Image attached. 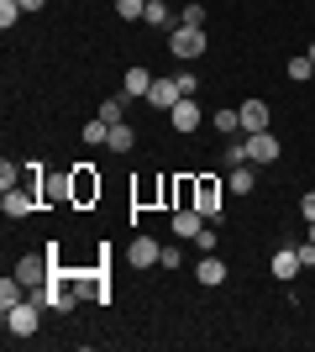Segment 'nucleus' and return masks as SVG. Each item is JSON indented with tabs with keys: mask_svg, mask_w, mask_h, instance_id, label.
<instances>
[{
	"mask_svg": "<svg viewBox=\"0 0 315 352\" xmlns=\"http://www.w3.org/2000/svg\"><path fill=\"white\" fill-rule=\"evenodd\" d=\"M253 184H257V174L247 168V163H242V168H231V179H226V190H231V195H253Z\"/></svg>",
	"mask_w": 315,
	"mask_h": 352,
	"instance_id": "a211bd4d",
	"label": "nucleus"
},
{
	"mask_svg": "<svg viewBox=\"0 0 315 352\" xmlns=\"http://www.w3.org/2000/svg\"><path fill=\"white\" fill-rule=\"evenodd\" d=\"M247 163V137H231L226 142V168H242Z\"/></svg>",
	"mask_w": 315,
	"mask_h": 352,
	"instance_id": "5701e85b",
	"label": "nucleus"
},
{
	"mask_svg": "<svg viewBox=\"0 0 315 352\" xmlns=\"http://www.w3.org/2000/svg\"><path fill=\"white\" fill-rule=\"evenodd\" d=\"M310 85H315V79H310Z\"/></svg>",
	"mask_w": 315,
	"mask_h": 352,
	"instance_id": "f704fd0d",
	"label": "nucleus"
},
{
	"mask_svg": "<svg viewBox=\"0 0 315 352\" xmlns=\"http://www.w3.org/2000/svg\"><path fill=\"white\" fill-rule=\"evenodd\" d=\"M310 242H315V221H310Z\"/></svg>",
	"mask_w": 315,
	"mask_h": 352,
	"instance_id": "72a5a7b5",
	"label": "nucleus"
},
{
	"mask_svg": "<svg viewBox=\"0 0 315 352\" xmlns=\"http://www.w3.org/2000/svg\"><path fill=\"white\" fill-rule=\"evenodd\" d=\"M95 200H100V174L79 163L74 168V206H95Z\"/></svg>",
	"mask_w": 315,
	"mask_h": 352,
	"instance_id": "9d476101",
	"label": "nucleus"
},
{
	"mask_svg": "<svg viewBox=\"0 0 315 352\" xmlns=\"http://www.w3.org/2000/svg\"><path fill=\"white\" fill-rule=\"evenodd\" d=\"M300 263H305V268H315V242H305V248H300Z\"/></svg>",
	"mask_w": 315,
	"mask_h": 352,
	"instance_id": "7c9ffc66",
	"label": "nucleus"
},
{
	"mask_svg": "<svg viewBox=\"0 0 315 352\" xmlns=\"http://www.w3.org/2000/svg\"><path fill=\"white\" fill-rule=\"evenodd\" d=\"M142 21H148V27H168V32H174V11H168L163 0H148V16H142Z\"/></svg>",
	"mask_w": 315,
	"mask_h": 352,
	"instance_id": "6ab92c4d",
	"label": "nucleus"
},
{
	"mask_svg": "<svg viewBox=\"0 0 315 352\" xmlns=\"http://www.w3.org/2000/svg\"><path fill=\"white\" fill-rule=\"evenodd\" d=\"M215 132L221 137H242V111H215Z\"/></svg>",
	"mask_w": 315,
	"mask_h": 352,
	"instance_id": "aec40b11",
	"label": "nucleus"
},
{
	"mask_svg": "<svg viewBox=\"0 0 315 352\" xmlns=\"http://www.w3.org/2000/svg\"><path fill=\"white\" fill-rule=\"evenodd\" d=\"M37 184H32V179H21V184H16V190H5V200H0V210H5V216L11 221H21V216H32V210H37Z\"/></svg>",
	"mask_w": 315,
	"mask_h": 352,
	"instance_id": "20e7f679",
	"label": "nucleus"
},
{
	"mask_svg": "<svg viewBox=\"0 0 315 352\" xmlns=\"http://www.w3.org/2000/svg\"><path fill=\"white\" fill-rule=\"evenodd\" d=\"M289 79L310 85V79H315V63H310V58H289Z\"/></svg>",
	"mask_w": 315,
	"mask_h": 352,
	"instance_id": "a878e982",
	"label": "nucleus"
},
{
	"mask_svg": "<svg viewBox=\"0 0 315 352\" xmlns=\"http://www.w3.org/2000/svg\"><path fill=\"white\" fill-rule=\"evenodd\" d=\"M179 100H184L179 74H174V79H152V89H148V105H158V111H174Z\"/></svg>",
	"mask_w": 315,
	"mask_h": 352,
	"instance_id": "6e6552de",
	"label": "nucleus"
},
{
	"mask_svg": "<svg viewBox=\"0 0 315 352\" xmlns=\"http://www.w3.org/2000/svg\"><path fill=\"white\" fill-rule=\"evenodd\" d=\"M305 58H310V63H315V43H310V47H305Z\"/></svg>",
	"mask_w": 315,
	"mask_h": 352,
	"instance_id": "473e14b6",
	"label": "nucleus"
},
{
	"mask_svg": "<svg viewBox=\"0 0 315 352\" xmlns=\"http://www.w3.org/2000/svg\"><path fill=\"white\" fill-rule=\"evenodd\" d=\"M43 200L74 206V168H69V174H43Z\"/></svg>",
	"mask_w": 315,
	"mask_h": 352,
	"instance_id": "0eeeda50",
	"label": "nucleus"
},
{
	"mask_svg": "<svg viewBox=\"0 0 315 352\" xmlns=\"http://www.w3.org/2000/svg\"><path fill=\"white\" fill-rule=\"evenodd\" d=\"M37 326H43V305H37V300H21V305H11L5 310V331H11V337H37Z\"/></svg>",
	"mask_w": 315,
	"mask_h": 352,
	"instance_id": "f257e3e1",
	"label": "nucleus"
},
{
	"mask_svg": "<svg viewBox=\"0 0 315 352\" xmlns=\"http://www.w3.org/2000/svg\"><path fill=\"white\" fill-rule=\"evenodd\" d=\"M116 16H121V21H137V16H148V0H116Z\"/></svg>",
	"mask_w": 315,
	"mask_h": 352,
	"instance_id": "393cba45",
	"label": "nucleus"
},
{
	"mask_svg": "<svg viewBox=\"0 0 315 352\" xmlns=\"http://www.w3.org/2000/svg\"><path fill=\"white\" fill-rule=\"evenodd\" d=\"M279 153H284V142H279L273 132H253L247 137V163H257V168H263V163H279Z\"/></svg>",
	"mask_w": 315,
	"mask_h": 352,
	"instance_id": "423d86ee",
	"label": "nucleus"
},
{
	"mask_svg": "<svg viewBox=\"0 0 315 352\" xmlns=\"http://www.w3.org/2000/svg\"><path fill=\"white\" fill-rule=\"evenodd\" d=\"M79 137H84L90 147H105V142H110V121H90V126H84Z\"/></svg>",
	"mask_w": 315,
	"mask_h": 352,
	"instance_id": "4be33fe9",
	"label": "nucleus"
},
{
	"mask_svg": "<svg viewBox=\"0 0 315 352\" xmlns=\"http://www.w3.org/2000/svg\"><path fill=\"white\" fill-rule=\"evenodd\" d=\"M179 21H184V27H205V6H184Z\"/></svg>",
	"mask_w": 315,
	"mask_h": 352,
	"instance_id": "cd10ccee",
	"label": "nucleus"
},
{
	"mask_svg": "<svg viewBox=\"0 0 315 352\" xmlns=\"http://www.w3.org/2000/svg\"><path fill=\"white\" fill-rule=\"evenodd\" d=\"M158 258H163V248H158L148 232H137V236H132V248H126V263H132V268H152Z\"/></svg>",
	"mask_w": 315,
	"mask_h": 352,
	"instance_id": "1a4fd4ad",
	"label": "nucleus"
},
{
	"mask_svg": "<svg viewBox=\"0 0 315 352\" xmlns=\"http://www.w3.org/2000/svg\"><path fill=\"white\" fill-rule=\"evenodd\" d=\"M53 274H58V263H53L47 252H27V258L16 263V279L27 284V289H43V284L53 279Z\"/></svg>",
	"mask_w": 315,
	"mask_h": 352,
	"instance_id": "f03ea898",
	"label": "nucleus"
},
{
	"mask_svg": "<svg viewBox=\"0 0 315 352\" xmlns=\"http://www.w3.org/2000/svg\"><path fill=\"white\" fill-rule=\"evenodd\" d=\"M179 248H184V236H179V242H174V248H163V258H158V268H179V263H184V252H179Z\"/></svg>",
	"mask_w": 315,
	"mask_h": 352,
	"instance_id": "bb28decb",
	"label": "nucleus"
},
{
	"mask_svg": "<svg viewBox=\"0 0 315 352\" xmlns=\"http://www.w3.org/2000/svg\"><path fill=\"white\" fill-rule=\"evenodd\" d=\"M300 216H305V226H310V221H315V190H310V195H305V200H300Z\"/></svg>",
	"mask_w": 315,
	"mask_h": 352,
	"instance_id": "c756f323",
	"label": "nucleus"
},
{
	"mask_svg": "<svg viewBox=\"0 0 315 352\" xmlns=\"http://www.w3.org/2000/svg\"><path fill=\"white\" fill-rule=\"evenodd\" d=\"M195 248H200V252H215V221H205V232L195 236Z\"/></svg>",
	"mask_w": 315,
	"mask_h": 352,
	"instance_id": "c85d7f7f",
	"label": "nucleus"
},
{
	"mask_svg": "<svg viewBox=\"0 0 315 352\" xmlns=\"http://www.w3.org/2000/svg\"><path fill=\"white\" fill-rule=\"evenodd\" d=\"M200 232H205V216H200L195 206H174V236H184V242H195Z\"/></svg>",
	"mask_w": 315,
	"mask_h": 352,
	"instance_id": "9b49d317",
	"label": "nucleus"
},
{
	"mask_svg": "<svg viewBox=\"0 0 315 352\" xmlns=\"http://www.w3.org/2000/svg\"><path fill=\"white\" fill-rule=\"evenodd\" d=\"M21 16H27V11H21V0H0V27H5V32H11Z\"/></svg>",
	"mask_w": 315,
	"mask_h": 352,
	"instance_id": "b1692460",
	"label": "nucleus"
},
{
	"mask_svg": "<svg viewBox=\"0 0 315 352\" xmlns=\"http://www.w3.org/2000/svg\"><path fill=\"white\" fill-rule=\"evenodd\" d=\"M195 210L205 221H221V179H215V174H200L195 179Z\"/></svg>",
	"mask_w": 315,
	"mask_h": 352,
	"instance_id": "39448f33",
	"label": "nucleus"
},
{
	"mask_svg": "<svg viewBox=\"0 0 315 352\" xmlns=\"http://www.w3.org/2000/svg\"><path fill=\"white\" fill-rule=\"evenodd\" d=\"M105 147H110V153H132V147H137V132L126 126V121H116V126H110V142H105Z\"/></svg>",
	"mask_w": 315,
	"mask_h": 352,
	"instance_id": "f3484780",
	"label": "nucleus"
},
{
	"mask_svg": "<svg viewBox=\"0 0 315 352\" xmlns=\"http://www.w3.org/2000/svg\"><path fill=\"white\" fill-rule=\"evenodd\" d=\"M148 89H152V74L142 69V63H132V69L121 74V95H126V100H137V95L148 100Z\"/></svg>",
	"mask_w": 315,
	"mask_h": 352,
	"instance_id": "2eb2a0df",
	"label": "nucleus"
},
{
	"mask_svg": "<svg viewBox=\"0 0 315 352\" xmlns=\"http://www.w3.org/2000/svg\"><path fill=\"white\" fill-rule=\"evenodd\" d=\"M168 121H174L179 132H195L200 121H205V111H200V100H195V95H184V100L174 105V111H168Z\"/></svg>",
	"mask_w": 315,
	"mask_h": 352,
	"instance_id": "ddd939ff",
	"label": "nucleus"
},
{
	"mask_svg": "<svg viewBox=\"0 0 315 352\" xmlns=\"http://www.w3.org/2000/svg\"><path fill=\"white\" fill-rule=\"evenodd\" d=\"M300 268H305V263H300V248H279V252H273V263H268V274H273L279 284H289Z\"/></svg>",
	"mask_w": 315,
	"mask_h": 352,
	"instance_id": "4468645a",
	"label": "nucleus"
},
{
	"mask_svg": "<svg viewBox=\"0 0 315 352\" xmlns=\"http://www.w3.org/2000/svg\"><path fill=\"white\" fill-rule=\"evenodd\" d=\"M237 111H242V132H247V137L268 132V100H257V95H253V100H242Z\"/></svg>",
	"mask_w": 315,
	"mask_h": 352,
	"instance_id": "f8f14e48",
	"label": "nucleus"
},
{
	"mask_svg": "<svg viewBox=\"0 0 315 352\" xmlns=\"http://www.w3.org/2000/svg\"><path fill=\"white\" fill-rule=\"evenodd\" d=\"M47 0H21V11H43Z\"/></svg>",
	"mask_w": 315,
	"mask_h": 352,
	"instance_id": "2f4dec72",
	"label": "nucleus"
},
{
	"mask_svg": "<svg viewBox=\"0 0 315 352\" xmlns=\"http://www.w3.org/2000/svg\"><path fill=\"white\" fill-rule=\"evenodd\" d=\"M100 121H110V126H116V121H126V95H110V100L100 105Z\"/></svg>",
	"mask_w": 315,
	"mask_h": 352,
	"instance_id": "412c9836",
	"label": "nucleus"
},
{
	"mask_svg": "<svg viewBox=\"0 0 315 352\" xmlns=\"http://www.w3.org/2000/svg\"><path fill=\"white\" fill-rule=\"evenodd\" d=\"M195 279L205 284V289H215V284H226V258H215V252H205L195 263Z\"/></svg>",
	"mask_w": 315,
	"mask_h": 352,
	"instance_id": "dca6fc26",
	"label": "nucleus"
},
{
	"mask_svg": "<svg viewBox=\"0 0 315 352\" xmlns=\"http://www.w3.org/2000/svg\"><path fill=\"white\" fill-rule=\"evenodd\" d=\"M168 53H174V58H200V53H205V27H174L168 32Z\"/></svg>",
	"mask_w": 315,
	"mask_h": 352,
	"instance_id": "7ed1b4c3",
	"label": "nucleus"
}]
</instances>
